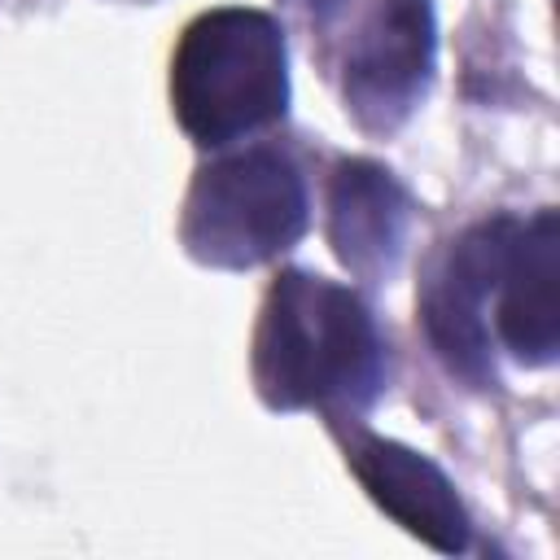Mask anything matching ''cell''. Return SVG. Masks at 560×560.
Returning a JSON list of instances; mask_svg holds the SVG:
<instances>
[{"label":"cell","mask_w":560,"mask_h":560,"mask_svg":"<svg viewBox=\"0 0 560 560\" xmlns=\"http://www.w3.org/2000/svg\"><path fill=\"white\" fill-rule=\"evenodd\" d=\"M385 337L337 280L280 271L254 328V385L271 411H363L385 389Z\"/></svg>","instance_id":"1"},{"label":"cell","mask_w":560,"mask_h":560,"mask_svg":"<svg viewBox=\"0 0 560 560\" xmlns=\"http://www.w3.org/2000/svg\"><path fill=\"white\" fill-rule=\"evenodd\" d=\"M438 52L433 0H376L346 57V109L372 131H398L429 92Z\"/></svg>","instance_id":"5"},{"label":"cell","mask_w":560,"mask_h":560,"mask_svg":"<svg viewBox=\"0 0 560 560\" xmlns=\"http://www.w3.org/2000/svg\"><path fill=\"white\" fill-rule=\"evenodd\" d=\"M516 214H486L464 228L446 254L433 262L420 289V324L451 376L472 389L494 385V350H490V302L494 280L512 241Z\"/></svg>","instance_id":"4"},{"label":"cell","mask_w":560,"mask_h":560,"mask_svg":"<svg viewBox=\"0 0 560 560\" xmlns=\"http://www.w3.org/2000/svg\"><path fill=\"white\" fill-rule=\"evenodd\" d=\"M302 4L311 9V18H319V22H324V18H332V13H337L346 0H302Z\"/></svg>","instance_id":"9"},{"label":"cell","mask_w":560,"mask_h":560,"mask_svg":"<svg viewBox=\"0 0 560 560\" xmlns=\"http://www.w3.org/2000/svg\"><path fill=\"white\" fill-rule=\"evenodd\" d=\"M306 223L311 201L293 158L245 149L197 171L184 197L179 241L201 267L245 271L298 245Z\"/></svg>","instance_id":"3"},{"label":"cell","mask_w":560,"mask_h":560,"mask_svg":"<svg viewBox=\"0 0 560 560\" xmlns=\"http://www.w3.org/2000/svg\"><path fill=\"white\" fill-rule=\"evenodd\" d=\"M411 223L407 188L368 158H346L328 179V241L341 267L359 280H381L398 267Z\"/></svg>","instance_id":"8"},{"label":"cell","mask_w":560,"mask_h":560,"mask_svg":"<svg viewBox=\"0 0 560 560\" xmlns=\"http://www.w3.org/2000/svg\"><path fill=\"white\" fill-rule=\"evenodd\" d=\"M346 459L359 486L368 490V499L385 516H394L411 538H420L442 556L468 551L472 538L468 508L455 494L451 477L429 455L389 438H354L346 446Z\"/></svg>","instance_id":"6"},{"label":"cell","mask_w":560,"mask_h":560,"mask_svg":"<svg viewBox=\"0 0 560 560\" xmlns=\"http://www.w3.org/2000/svg\"><path fill=\"white\" fill-rule=\"evenodd\" d=\"M556 210L542 206L516 219L499 280H494V337L525 368H547L560 354V306H556Z\"/></svg>","instance_id":"7"},{"label":"cell","mask_w":560,"mask_h":560,"mask_svg":"<svg viewBox=\"0 0 560 560\" xmlns=\"http://www.w3.org/2000/svg\"><path fill=\"white\" fill-rule=\"evenodd\" d=\"M171 105L201 149L232 144L284 118L289 52L280 22L241 4L197 13L171 57Z\"/></svg>","instance_id":"2"}]
</instances>
